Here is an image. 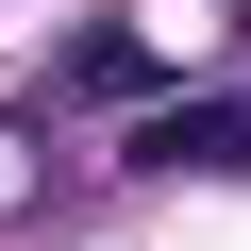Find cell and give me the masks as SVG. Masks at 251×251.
Instances as JSON below:
<instances>
[{"label": "cell", "mask_w": 251, "mask_h": 251, "mask_svg": "<svg viewBox=\"0 0 251 251\" xmlns=\"http://www.w3.org/2000/svg\"><path fill=\"white\" fill-rule=\"evenodd\" d=\"M234 151H251L234 100H201V117H134V168H234Z\"/></svg>", "instance_id": "1"}]
</instances>
